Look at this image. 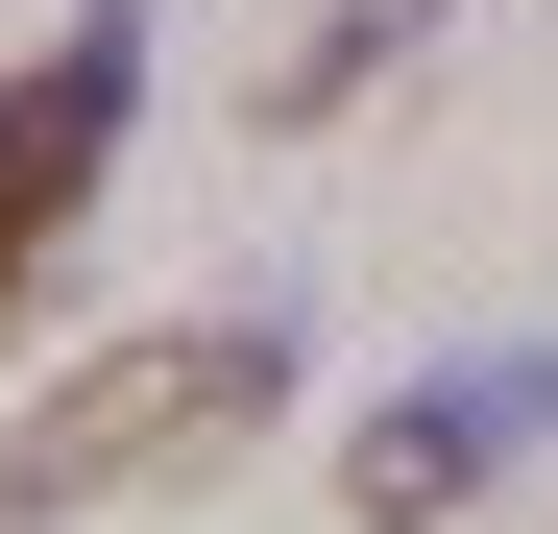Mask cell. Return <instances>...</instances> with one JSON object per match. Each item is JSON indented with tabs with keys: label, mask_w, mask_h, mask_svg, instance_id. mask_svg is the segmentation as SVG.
<instances>
[{
	"label": "cell",
	"mask_w": 558,
	"mask_h": 534,
	"mask_svg": "<svg viewBox=\"0 0 558 534\" xmlns=\"http://www.w3.org/2000/svg\"><path fill=\"white\" fill-rule=\"evenodd\" d=\"M122 146H146V0H98V25H49L0 73V316L73 267V219L122 195Z\"/></svg>",
	"instance_id": "obj_2"
},
{
	"label": "cell",
	"mask_w": 558,
	"mask_h": 534,
	"mask_svg": "<svg viewBox=\"0 0 558 534\" xmlns=\"http://www.w3.org/2000/svg\"><path fill=\"white\" fill-rule=\"evenodd\" d=\"M292 413V316H146V340H98L25 437H0V534H73V510H146V486H219L243 437Z\"/></svg>",
	"instance_id": "obj_1"
},
{
	"label": "cell",
	"mask_w": 558,
	"mask_h": 534,
	"mask_svg": "<svg viewBox=\"0 0 558 534\" xmlns=\"http://www.w3.org/2000/svg\"><path fill=\"white\" fill-rule=\"evenodd\" d=\"M510 462H558V340H461V365H413L389 413L340 437V510H364V534H461Z\"/></svg>",
	"instance_id": "obj_3"
},
{
	"label": "cell",
	"mask_w": 558,
	"mask_h": 534,
	"mask_svg": "<svg viewBox=\"0 0 558 534\" xmlns=\"http://www.w3.org/2000/svg\"><path fill=\"white\" fill-rule=\"evenodd\" d=\"M413 49H437V0H316V49H267V122H340V98H389Z\"/></svg>",
	"instance_id": "obj_4"
}]
</instances>
